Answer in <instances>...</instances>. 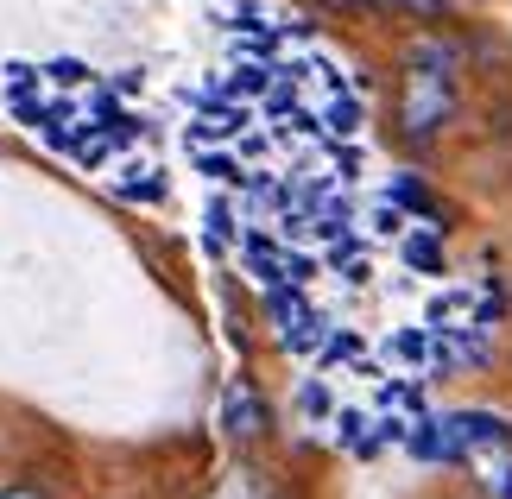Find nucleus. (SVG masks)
I'll return each instance as SVG.
<instances>
[{
	"label": "nucleus",
	"mask_w": 512,
	"mask_h": 499,
	"mask_svg": "<svg viewBox=\"0 0 512 499\" xmlns=\"http://www.w3.org/2000/svg\"><path fill=\"white\" fill-rule=\"evenodd\" d=\"M0 499H51V493L32 487V481H0Z\"/></svg>",
	"instance_id": "obj_4"
},
{
	"label": "nucleus",
	"mask_w": 512,
	"mask_h": 499,
	"mask_svg": "<svg viewBox=\"0 0 512 499\" xmlns=\"http://www.w3.org/2000/svg\"><path fill=\"white\" fill-rule=\"evenodd\" d=\"M222 424H228L234 443H253V436H266L260 392H253V386H228V398H222Z\"/></svg>",
	"instance_id": "obj_2"
},
{
	"label": "nucleus",
	"mask_w": 512,
	"mask_h": 499,
	"mask_svg": "<svg viewBox=\"0 0 512 499\" xmlns=\"http://www.w3.org/2000/svg\"><path fill=\"white\" fill-rule=\"evenodd\" d=\"M342 7H367V13H399V19H443L449 0H342Z\"/></svg>",
	"instance_id": "obj_3"
},
{
	"label": "nucleus",
	"mask_w": 512,
	"mask_h": 499,
	"mask_svg": "<svg viewBox=\"0 0 512 499\" xmlns=\"http://www.w3.org/2000/svg\"><path fill=\"white\" fill-rule=\"evenodd\" d=\"M456 45H443V32L411 38L405 45V70H399V95H392V133L399 146L424 152L456 127L462 95H456Z\"/></svg>",
	"instance_id": "obj_1"
}]
</instances>
